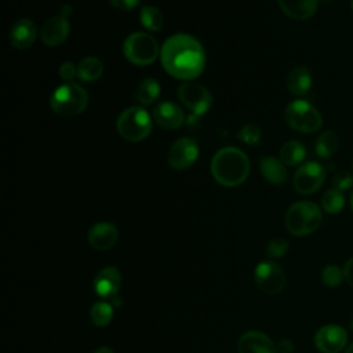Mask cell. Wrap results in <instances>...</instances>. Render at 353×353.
Instances as JSON below:
<instances>
[{
  "label": "cell",
  "instance_id": "6da1fadb",
  "mask_svg": "<svg viewBox=\"0 0 353 353\" xmlns=\"http://www.w3.org/2000/svg\"><path fill=\"white\" fill-rule=\"evenodd\" d=\"M160 61L170 76L190 81L203 73L205 68V52L196 37L186 33H176L163 43Z\"/></svg>",
  "mask_w": 353,
  "mask_h": 353
},
{
  "label": "cell",
  "instance_id": "7a4b0ae2",
  "mask_svg": "<svg viewBox=\"0 0 353 353\" xmlns=\"http://www.w3.org/2000/svg\"><path fill=\"white\" fill-rule=\"evenodd\" d=\"M211 174L222 186H239L250 174V160L243 150L234 146L222 148L211 160Z\"/></svg>",
  "mask_w": 353,
  "mask_h": 353
},
{
  "label": "cell",
  "instance_id": "3957f363",
  "mask_svg": "<svg viewBox=\"0 0 353 353\" xmlns=\"http://www.w3.org/2000/svg\"><path fill=\"white\" fill-rule=\"evenodd\" d=\"M88 105V94L84 87L77 83H65L52 91L50 106L52 112L61 117H73L85 110Z\"/></svg>",
  "mask_w": 353,
  "mask_h": 353
},
{
  "label": "cell",
  "instance_id": "277c9868",
  "mask_svg": "<svg viewBox=\"0 0 353 353\" xmlns=\"http://www.w3.org/2000/svg\"><path fill=\"white\" fill-rule=\"evenodd\" d=\"M323 221L321 210L313 201L294 203L285 212L284 225L292 236H306L319 229Z\"/></svg>",
  "mask_w": 353,
  "mask_h": 353
},
{
  "label": "cell",
  "instance_id": "5b68a950",
  "mask_svg": "<svg viewBox=\"0 0 353 353\" xmlns=\"http://www.w3.org/2000/svg\"><path fill=\"white\" fill-rule=\"evenodd\" d=\"M153 127V117L141 108V106H131L123 110L116 121L117 132L130 142H139L146 139Z\"/></svg>",
  "mask_w": 353,
  "mask_h": 353
},
{
  "label": "cell",
  "instance_id": "8992f818",
  "mask_svg": "<svg viewBox=\"0 0 353 353\" xmlns=\"http://www.w3.org/2000/svg\"><path fill=\"white\" fill-rule=\"evenodd\" d=\"M159 44L153 36L145 32L128 34L123 43V52L128 62L137 66L152 65L159 55Z\"/></svg>",
  "mask_w": 353,
  "mask_h": 353
},
{
  "label": "cell",
  "instance_id": "52a82bcc",
  "mask_svg": "<svg viewBox=\"0 0 353 353\" xmlns=\"http://www.w3.org/2000/svg\"><path fill=\"white\" fill-rule=\"evenodd\" d=\"M284 119L288 127L305 134L314 132L323 125V117L320 112L303 99H295L290 102L284 110Z\"/></svg>",
  "mask_w": 353,
  "mask_h": 353
},
{
  "label": "cell",
  "instance_id": "ba28073f",
  "mask_svg": "<svg viewBox=\"0 0 353 353\" xmlns=\"http://www.w3.org/2000/svg\"><path fill=\"white\" fill-rule=\"evenodd\" d=\"M176 95L181 103L194 117H199L207 113L212 105L211 92L203 84L192 80L182 83L176 90Z\"/></svg>",
  "mask_w": 353,
  "mask_h": 353
},
{
  "label": "cell",
  "instance_id": "9c48e42d",
  "mask_svg": "<svg viewBox=\"0 0 353 353\" xmlns=\"http://www.w3.org/2000/svg\"><path fill=\"white\" fill-rule=\"evenodd\" d=\"M70 12H72V6L65 4L58 15H52L44 22L40 30V39L46 46L57 47V46H61L68 39L70 32V22H69Z\"/></svg>",
  "mask_w": 353,
  "mask_h": 353
},
{
  "label": "cell",
  "instance_id": "30bf717a",
  "mask_svg": "<svg viewBox=\"0 0 353 353\" xmlns=\"http://www.w3.org/2000/svg\"><path fill=\"white\" fill-rule=\"evenodd\" d=\"M256 285L269 295L281 292L285 285V273L280 265L272 261L259 262L254 272Z\"/></svg>",
  "mask_w": 353,
  "mask_h": 353
},
{
  "label": "cell",
  "instance_id": "8fae6325",
  "mask_svg": "<svg viewBox=\"0 0 353 353\" xmlns=\"http://www.w3.org/2000/svg\"><path fill=\"white\" fill-rule=\"evenodd\" d=\"M325 179V170L317 161L302 164L294 174V188L299 194L307 196L317 192Z\"/></svg>",
  "mask_w": 353,
  "mask_h": 353
},
{
  "label": "cell",
  "instance_id": "7c38bea8",
  "mask_svg": "<svg viewBox=\"0 0 353 353\" xmlns=\"http://www.w3.org/2000/svg\"><path fill=\"white\" fill-rule=\"evenodd\" d=\"M199 145L192 138L176 139L168 150V164L176 171H185L194 164L199 157Z\"/></svg>",
  "mask_w": 353,
  "mask_h": 353
},
{
  "label": "cell",
  "instance_id": "4fadbf2b",
  "mask_svg": "<svg viewBox=\"0 0 353 353\" xmlns=\"http://www.w3.org/2000/svg\"><path fill=\"white\" fill-rule=\"evenodd\" d=\"M314 345L321 353H339L346 349L347 332L336 324L323 325L314 334Z\"/></svg>",
  "mask_w": 353,
  "mask_h": 353
},
{
  "label": "cell",
  "instance_id": "5bb4252c",
  "mask_svg": "<svg viewBox=\"0 0 353 353\" xmlns=\"http://www.w3.org/2000/svg\"><path fill=\"white\" fill-rule=\"evenodd\" d=\"M154 123L165 130H176L186 121L185 112L172 101H163L153 109Z\"/></svg>",
  "mask_w": 353,
  "mask_h": 353
},
{
  "label": "cell",
  "instance_id": "9a60e30c",
  "mask_svg": "<svg viewBox=\"0 0 353 353\" xmlns=\"http://www.w3.org/2000/svg\"><path fill=\"white\" fill-rule=\"evenodd\" d=\"M121 285V274L114 266L101 269L94 279V291L102 299H113Z\"/></svg>",
  "mask_w": 353,
  "mask_h": 353
},
{
  "label": "cell",
  "instance_id": "2e32d148",
  "mask_svg": "<svg viewBox=\"0 0 353 353\" xmlns=\"http://www.w3.org/2000/svg\"><path fill=\"white\" fill-rule=\"evenodd\" d=\"M88 244L98 251H106L116 245L119 240V230L110 222H97L87 234Z\"/></svg>",
  "mask_w": 353,
  "mask_h": 353
},
{
  "label": "cell",
  "instance_id": "e0dca14e",
  "mask_svg": "<svg viewBox=\"0 0 353 353\" xmlns=\"http://www.w3.org/2000/svg\"><path fill=\"white\" fill-rule=\"evenodd\" d=\"M239 353H277L274 342L263 332L256 330L245 331L237 343Z\"/></svg>",
  "mask_w": 353,
  "mask_h": 353
},
{
  "label": "cell",
  "instance_id": "ac0fdd59",
  "mask_svg": "<svg viewBox=\"0 0 353 353\" xmlns=\"http://www.w3.org/2000/svg\"><path fill=\"white\" fill-rule=\"evenodd\" d=\"M37 29L36 23L29 18H21L18 19L10 29L8 39L10 44L19 51L28 50L36 40Z\"/></svg>",
  "mask_w": 353,
  "mask_h": 353
},
{
  "label": "cell",
  "instance_id": "d6986e66",
  "mask_svg": "<svg viewBox=\"0 0 353 353\" xmlns=\"http://www.w3.org/2000/svg\"><path fill=\"white\" fill-rule=\"evenodd\" d=\"M281 11L296 21L312 18L319 7V0H277Z\"/></svg>",
  "mask_w": 353,
  "mask_h": 353
},
{
  "label": "cell",
  "instance_id": "ffe728a7",
  "mask_svg": "<svg viewBox=\"0 0 353 353\" xmlns=\"http://www.w3.org/2000/svg\"><path fill=\"white\" fill-rule=\"evenodd\" d=\"M259 170L262 176L272 185H283L288 178L284 163L272 156H262L259 159Z\"/></svg>",
  "mask_w": 353,
  "mask_h": 353
},
{
  "label": "cell",
  "instance_id": "44dd1931",
  "mask_svg": "<svg viewBox=\"0 0 353 353\" xmlns=\"http://www.w3.org/2000/svg\"><path fill=\"white\" fill-rule=\"evenodd\" d=\"M312 87V73L305 66H295L287 74V90L295 97H303Z\"/></svg>",
  "mask_w": 353,
  "mask_h": 353
},
{
  "label": "cell",
  "instance_id": "7402d4cb",
  "mask_svg": "<svg viewBox=\"0 0 353 353\" xmlns=\"http://www.w3.org/2000/svg\"><path fill=\"white\" fill-rule=\"evenodd\" d=\"M103 73V63L97 57H85L77 63V77L84 83L97 81Z\"/></svg>",
  "mask_w": 353,
  "mask_h": 353
},
{
  "label": "cell",
  "instance_id": "603a6c76",
  "mask_svg": "<svg viewBox=\"0 0 353 353\" xmlns=\"http://www.w3.org/2000/svg\"><path fill=\"white\" fill-rule=\"evenodd\" d=\"M160 84L156 79H152V77H148V79H143L135 92H134V101L139 105H152L160 95Z\"/></svg>",
  "mask_w": 353,
  "mask_h": 353
},
{
  "label": "cell",
  "instance_id": "cb8c5ba5",
  "mask_svg": "<svg viewBox=\"0 0 353 353\" xmlns=\"http://www.w3.org/2000/svg\"><path fill=\"white\" fill-rule=\"evenodd\" d=\"M306 157V148L299 141H288L280 149V160L287 165H296Z\"/></svg>",
  "mask_w": 353,
  "mask_h": 353
},
{
  "label": "cell",
  "instance_id": "d4e9b609",
  "mask_svg": "<svg viewBox=\"0 0 353 353\" xmlns=\"http://www.w3.org/2000/svg\"><path fill=\"white\" fill-rule=\"evenodd\" d=\"M338 146V135L334 131H324L314 142V152L320 159H330L336 153Z\"/></svg>",
  "mask_w": 353,
  "mask_h": 353
},
{
  "label": "cell",
  "instance_id": "484cf974",
  "mask_svg": "<svg viewBox=\"0 0 353 353\" xmlns=\"http://www.w3.org/2000/svg\"><path fill=\"white\" fill-rule=\"evenodd\" d=\"M139 22L150 32H157L164 25L163 12L153 6H143L139 11Z\"/></svg>",
  "mask_w": 353,
  "mask_h": 353
},
{
  "label": "cell",
  "instance_id": "4316f807",
  "mask_svg": "<svg viewBox=\"0 0 353 353\" xmlns=\"http://www.w3.org/2000/svg\"><path fill=\"white\" fill-rule=\"evenodd\" d=\"M114 306L110 302L106 301H98L95 302L90 309V319L94 325L97 327H105L108 325L114 314Z\"/></svg>",
  "mask_w": 353,
  "mask_h": 353
},
{
  "label": "cell",
  "instance_id": "83f0119b",
  "mask_svg": "<svg viewBox=\"0 0 353 353\" xmlns=\"http://www.w3.org/2000/svg\"><path fill=\"white\" fill-rule=\"evenodd\" d=\"M321 207L328 214H338L345 207V196L336 189L327 190L321 197Z\"/></svg>",
  "mask_w": 353,
  "mask_h": 353
},
{
  "label": "cell",
  "instance_id": "f1b7e54d",
  "mask_svg": "<svg viewBox=\"0 0 353 353\" xmlns=\"http://www.w3.org/2000/svg\"><path fill=\"white\" fill-rule=\"evenodd\" d=\"M345 279L343 269H341L338 265L330 263L321 270V281L324 285L330 288L339 287Z\"/></svg>",
  "mask_w": 353,
  "mask_h": 353
},
{
  "label": "cell",
  "instance_id": "f546056e",
  "mask_svg": "<svg viewBox=\"0 0 353 353\" xmlns=\"http://www.w3.org/2000/svg\"><path fill=\"white\" fill-rule=\"evenodd\" d=\"M237 137L245 145H250V146L251 145H256L259 142V139H261V128L256 124H252V123L244 124L239 130Z\"/></svg>",
  "mask_w": 353,
  "mask_h": 353
},
{
  "label": "cell",
  "instance_id": "4dcf8cb0",
  "mask_svg": "<svg viewBox=\"0 0 353 353\" xmlns=\"http://www.w3.org/2000/svg\"><path fill=\"white\" fill-rule=\"evenodd\" d=\"M288 241L284 240V239H273L269 241L268 247H266V254L268 256L273 258V259H277V258H281L284 256L287 252H288Z\"/></svg>",
  "mask_w": 353,
  "mask_h": 353
},
{
  "label": "cell",
  "instance_id": "1f68e13d",
  "mask_svg": "<svg viewBox=\"0 0 353 353\" xmlns=\"http://www.w3.org/2000/svg\"><path fill=\"white\" fill-rule=\"evenodd\" d=\"M352 185H353V176L346 171L336 174L332 179V189H336L339 192H345L350 189Z\"/></svg>",
  "mask_w": 353,
  "mask_h": 353
},
{
  "label": "cell",
  "instance_id": "d6a6232c",
  "mask_svg": "<svg viewBox=\"0 0 353 353\" xmlns=\"http://www.w3.org/2000/svg\"><path fill=\"white\" fill-rule=\"evenodd\" d=\"M58 73L63 81L70 83L77 76V65H74L72 61H65L61 63Z\"/></svg>",
  "mask_w": 353,
  "mask_h": 353
},
{
  "label": "cell",
  "instance_id": "836d02e7",
  "mask_svg": "<svg viewBox=\"0 0 353 353\" xmlns=\"http://www.w3.org/2000/svg\"><path fill=\"white\" fill-rule=\"evenodd\" d=\"M109 3L120 11H131L139 6L141 0H109Z\"/></svg>",
  "mask_w": 353,
  "mask_h": 353
},
{
  "label": "cell",
  "instance_id": "e575fe53",
  "mask_svg": "<svg viewBox=\"0 0 353 353\" xmlns=\"http://www.w3.org/2000/svg\"><path fill=\"white\" fill-rule=\"evenodd\" d=\"M343 274H345V280L347 281V284L353 288V256L346 261V263L343 266Z\"/></svg>",
  "mask_w": 353,
  "mask_h": 353
},
{
  "label": "cell",
  "instance_id": "d590c367",
  "mask_svg": "<svg viewBox=\"0 0 353 353\" xmlns=\"http://www.w3.org/2000/svg\"><path fill=\"white\" fill-rule=\"evenodd\" d=\"M277 353H291L294 350V343L290 339H281L276 343Z\"/></svg>",
  "mask_w": 353,
  "mask_h": 353
},
{
  "label": "cell",
  "instance_id": "8d00e7d4",
  "mask_svg": "<svg viewBox=\"0 0 353 353\" xmlns=\"http://www.w3.org/2000/svg\"><path fill=\"white\" fill-rule=\"evenodd\" d=\"M110 303H112L114 307H119V306L123 305V299H121V296L116 295L113 299H110Z\"/></svg>",
  "mask_w": 353,
  "mask_h": 353
},
{
  "label": "cell",
  "instance_id": "74e56055",
  "mask_svg": "<svg viewBox=\"0 0 353 353\" xmlns=\"http://www.w3.org/2000/svg\"><path fill=\"white\" fill-rule=\"evenodd\" d=\"M94 353H114V352H113V349L109 347V346H102V347L97 349Z\"/></svg>",
  "mask_w": 353,
  "mask_h": 353
},
{
  "label": "cell",
  "instance_id": "f35d334b",
  "mask_svg": "<svg viewBox=\"0 0 353 353\" xmlns=\"http://www.w3.org/2000/svg\"><path fill=\"white\" fill-rule=\"evenodd\" d=\"M345 353H353V343H350V345L345 349Z\"/></svg>",
  "mask_w": 353,
  "mask_h": 353
},
{
  "label": "cell",
  "instance_id": "ab89813d",
  "mask_svg": "<svg viewBox=\"0 0 353 353\" xmlns=\"http://www.w3.org/2000/svg\"><path fill=\"white\" fill-rule=\"evenodd\" d=\"M350 207H352V211H353V192L350 194Z\"/></svg>",
  "mask_w": 353,
  "mask_h": 353
},
{
  "label": "cell",
  "instance_id": "60d3db41",
  "mask_svg": "<svg viewBox=\"0 0 353 353\" xmlns=\"http://www.w3.org/2000/svg\"><path fill=\"white\" fill-rule=\"evenodd\" d=\"M350 330H352V331H353V320H352V321H350Z\"/></svg>",
  "mask_w": 353,
  "mask_h": 353
},
{
  "label": "cell",
  "instance_id": "b9f144b4",
  "mask_svg": "<svg viewBox=\"0 0 353 353\" xmlns=\"http://www.w3.org/2000/svg\"><path fill=\"white\" fill-rule=\"evenodd\" d=\"M352 7H353V0H352Z\"/></svg>",
  "mask_w": 353,
  "mask_h": 353
}]
</instances>
